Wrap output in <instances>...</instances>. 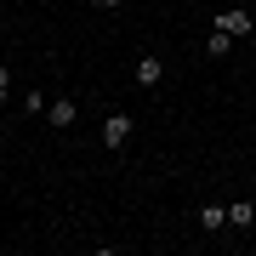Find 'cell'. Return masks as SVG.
I'll use <instances>...</instances> for the list:
<instances>
[{"label": "cell", "instance_id": "obj_9", "mask_svg": "<svg viewBox=\"0 0 256 256\" xmlns=\"http://www.w3.org/2000/svg\"><path fill=\"white\" fill-rule=\"evenodd\" d=\"M6 97H12V68L0 63V108H6Z\"/></svg>", "mask_w": 256, "mask_h": 256}, {"label": "cell", "instance_id": "obj_5", "mask_svg": "<svg viewBox=\"0 0 256 256\" xmlns=\"http://www.w3.org/2000/svg\"><path fill=\"white\" fill-rule=\"evenodd\" d=\"M200 228H205V234H228V205H222V200L200 205Z\"/></svg>", "mask_w": 256, "mask_h": 256}, {"label": "cell", "instance_id": "obj_6", "mask_svg": "<svg viewBox=\"0 0 256 256\" xmlns=\"http://www.w3.org/2000/svg\"><path fill=\"white\" fill-rule=\"evenodd\" d=\"M256 222V205L250 200H228V228H250Z\"/></svg>", "mask_w": 256, "mask_h": 256}, {"label": "cell", "instance_id": "obj_10", "mask_svg": "<svg viewBox=\"0 0 256 256\" xmlns=\"http://www.w3.org/2000/svg\"><path fill=\"white\" fill-rule=\"evenodd\" d=\"M92 6H97V12H120L126 0H92Z\"/></svg>", "mask_w": 256, "mask_h": 256}, {"label": "cell", "instance_id": "obj_4", "mask_svg": "<svg viewBox=\"0 0 256 256\" xmlns=\"http://www.w3.org/2000/svg\"><path fill=\"white\" fill-rule=\"evenodd\" d=\"M131 74H137V86L142 92H154V86H165V57H137V63H131Z\"/></svg>", "mask_w": 256, "mask_h": 256}, {"label": "cell", "instance_id": "obj_3", "mask_svg": "<svg viewBox=\"0 0 256 256\" xmlns=\"http://www.w3.org/2000/svg\"><path fill=\"white\" fill-rule=\"evenodd\" d=\"M74 120H80V102L74 97H52L46 102V126L52 131H74Z\"/></svg>", "mask_w": 256, "mask_h": 256}, {"label": "cell", "instance_id": "obj_1", "mask_svg": "<svg viewBox=\"0 0 256 256\" xmlns=\"http://www.w3.org/2000/svg\"><path fill=\"white\" fill-rule=\"evenodd\" d=\"M131 137H137V120H131L126 108H114V114H102V148H131Z\"/></svg>", "mask_w": 256, "mask_h": 256}, {"label": "cell", "instance_id": "obj_7", "mask_svg": "<svg viewBox=\"0 0 256 256\" xmlns=\"http://www.w3.org/2000/svg\"><path fill=\"white\" fill-rule=\"evenodd\" d=\"M205 52L210 57H228L234 52V34H228V28H210V34H205Z\"/></svg>", "mask_w": 256, "mask_h": 256}, {"label": "cell", "instance_id": "obj_2", "mask_svg": "<svg viewBox=\"0 0 256 256\" xmlns=\"http://www.w3.org/2000/svg\"><path fill=\"white\" fill-rule=\"evenodd\" d=\"M210 28H228L234 40H245V34H256V12H239V6H222V12H210Z\"/></svg>", "mask_w": 256, "mask_h": 256}, {"label": "cell", "instance_id": "obj_8", "mask_svg": "<svg viewBox=\"0 0 256 256\" xmlns=\"http://www.w3.org/2000/svg\"><path fill=\"white\" fill-rule=\"evenodd\" d=\"M46 102H52V97L40 92V86H28V97H23V108H28V114H46Z\"/></svg>", "mask_w": 256, "mask_h": 256}]
</instances>
